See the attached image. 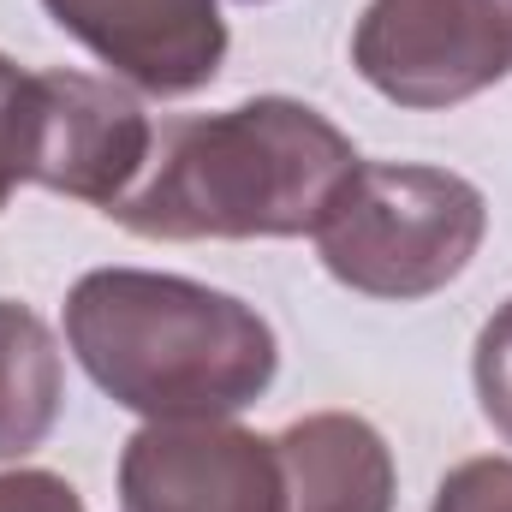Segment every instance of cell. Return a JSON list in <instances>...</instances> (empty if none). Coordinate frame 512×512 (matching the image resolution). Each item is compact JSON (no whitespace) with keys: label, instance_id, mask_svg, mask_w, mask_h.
<instances>
[{"label":"cell","instance_id":"obj_14","mask_svg":"<svg viewBox=\"0 0 512 512\" xmlns=\"http://www.w3.org/2000/svg\"><path fill=\"white\" fill-rule=\"evenodd\" d=\"M251 6H256V0H251Z\"/></svg>","mask_w":512,"mask_h":512},{"label":"cell","instance_id":"obj_7","mask_svg":"<svg viewBox=\"0 0 512 512\" xmlns=\"http://www.w3.org/2000/svg\"><path fill=\"white\" fill-rule=\"evenodd\" d=\"M114 78L149 96H191L221 78L227 18L221 0H42Z\"/></svg>","mask_w":512,"mask_h":512},{"label":"cell","instance_id":"obj_4","mask_svg":"<svg viewBox=\"0 0 512 512\" xmlns=\"http://www.w3.org/2000/svg\"><path fill=\"white\" fill-rule=\"evenodd\" d=\"M352 66L399 108H459L512 78V0H370Z\"/></svg>","mask_w":512,"mask_h":512},{"label":"cell","instance_id":"obj_10","mask_svg":"<svg viewBox=\"0 0 512 512\" xmlns=\"http://www.w3.org/2000/svg\"><path fill=\"white\" fill-rule=\"evenodd\" d=\"M36 161V72L0 54V209L30 179Z\"/></svg>","mask_w":512,"mask_h":512},{"label":"cell","instance_id":"obj_12","mask_svg":"<svg viewBox=\"0 0 512 512\" xmlns=\"http://www.w3.org/2000/svg\"><path fill=\"white\" fill-rule=\"evenodd\" d=\"M429 512H512V459H465L441 477Z\"/></svg>","mask_w":512,"mask_h":512},{"label":"cell","instance_id":"obj_13","mask_svg":"<svg viewBox=\"0 0 512 512\" xmlns=\"http://www.w3.org/2000/svg\"><path fill=\"white\" fill-rule=\"evenodd\" d=\"M0 512H84V501L54 471H0Z\"/></svg>","mask_w":512,"mask_h":512},{"label":"cell","instance_id":"obj_11","mask_svg":"<svg viewBox=\"0 0 512 512\" xmlns=\"http://www.w3.org/2000/svg\"><path fill=\"white\" fill-rule=\"evenodd\" d=\"M471 382H477V399H483V417L495 423V435L512 447V298L483 322V334H477Z\"/></svg>","mask_w":512,"mask_h":512},{"label":"cell","instance_id":"obj_9","mask_svg":"<svg viewBox=\"0 0 512 512\" xmlns=\"http://www.w3.org/2000/svg\"><path fill=\"white\" fill-rule=\"evenodd\" d=\"M60 399L66 370L48 322L30 304L0 298V459L36 453L60 423Z\"/></svg>","mask_w":512,"mask_h":512},{"label":"cell","instance_id":"obj_1","mask_svg":"<svg viewBox=\"0 0 512 512\" xmlns=\"http://www.w3.org/2000/svg\"><path fill=\"white\" fill-rule=\"evenodd\" d=\"M358 149L322 108L256 96L227 114L173 120L143 179L108 209L137 239H298L316 233Z\"/></svg>","mask_w":512,"mask_h":512},{"label":"cell","instance_id":"obj_8","mask_svg":"<svg viewBox=\"0 0 512 512\" xmlns=\"http://www.w3.org/2000/svg\"><path fill=\"white\" fill-rule=\"evenodd\" d=\"M286 512H393V453L352 411H316L274 435Z\"/></svg>","mask_w":512,"mask_h":512},{"label":"cell","instance_id":"obj_6","mask_svg":"<svg viewBox=\"0 0 512 512\" xmlns=\"http://www.w3.org/2000/svg\"><path fill=\"white\" fill-rule=\"evenodd\" d=\"M149 149L155 126L126 84L90 72H36V185L108 215L143 179Z\"/></svg>","mask_w":512,"mask_h":512},{"label":"cell","instance_id":"obj_5","mask_svg":"<svg viewBox=\"0 0 512 512\" xmlns=\"http://www.w3.org/2000/svg\"><path fill=\"white\" fill-rule=\"evenodd\" d=\"M120 512H286L280 453L227 417L143 423L120 453Z\"/></svg>","mask_w":512,"mask_h":512},{"label":"cell","instance_id":"obj_2","mask_svg":"<svg viewBox=\"0 0 512 512\" xmlns=\"http://www.w3.org/2000/svg\"><path fill=\"white\" fill-rule=\"evenodd\" d=\"M66 346L143 423L233 417L280 370L274 328L256 304L155 268H90L66 292Z\"/></svg>","mask_w":512,"mask_h":512},{"label":"cell","instance_id":"obj_3","mask_svg":"<svg viewBox=\"0 0 512 512\" xmlns=\"http://www.w3.org/2000/svg\"><path fill=\"white\" fill-rule=\"evenodd\" d=\"M489 233V203L465 173L358 161L322 227L310 233L322 268L364 298H429L453 286Z\"/></svg>","mask_w":512,"mask_h":512}]
</instances>
